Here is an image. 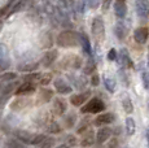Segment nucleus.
I'll return each mask as SVG.
<instances>
[{"instance_id": "nucleus-1", "label": "nucleus", "mask_w": 149, "mask_h": 148, "mask_svg": "<svg viewBox=\"0 0 149 148\" xmlns=\"http://www.w3.org/2000/svg\"><path fill=\"white\" fill-rule=\"evenodd\" d=\"M56 43L58 47L62 48H71L78 47L81 44V34L74 30H64L58 34L56 39Z\"/></svg>"}, {"instance_id": "nucleus-2", "label": "nucleus", "mask_w": 149, "mask_h": 148, "mask_svg": "<svg viewBox=\"0 0 149 148\" xmlns=\"http://www.w3.org/2000/svg\"><path fill=\"white\" fill-rule=\"evenodd\" d=\"M105 103L102 100H100L99 98H93L91 100H88L84 105H82L81 112L83 114L87 113H100L101 110H105Z\"/></svg>"}, {"instance_id": "nucleus-3", "label": "nucleus", "mask_w": 149, "mask_h": 148, "mask_svg": "<svg viewBox=\"0 0 149 148\" xmlns=\"http://www.w3.org/2000/svg\"><path fill=\"white\" fill-rule=\"evenodd\" d=\"M91 31H92L93 38H95L97 42L104 40V38H105V24H104V20H102L101 17H95V18L92 20Z\"/></svg>"}, {"instance_id": "nucleus-4", "label": "nucleus", "mask_w": 149, "mask_h": 148, "mask_svg": "<svg viewBox=\"0 0 149 148\" xmlns=\"http://www.w3.org/2000/svg\"><path fill=\"white\" fill-rule=\"evenodd\" d=\"M82 62H83L82 57H79L77 55H69L65 56V59L62 60L61 66L64 69H79L82 66Z\"/></svg>"}, {"instance_id": "nucleus-5", "label": "nucleus", "mask_w": 149, "mask_h": 148, "mask_svg": "<svg viewBox=\"0 0 149 148\" xmlns=\"http://www.w3.org/2000/svg\"><path fill=\"white\" fill-rule=\"evenodd\" d=\"M91 98V90H86L83 92L79 94H74V95L70 96V103L74 105V107H82L90 100Z\"/></svg>"}, {"instance_id": "nucleus-6", "label": "nucleus", "mask_w": 149, "mask_h": 148, "mask_svg": "<svg viewBox=\"0 0 149 148\" xmlns=\"http://www.w3.org/2000/svg\"><path fill=\"white\" fill-rule=\"evenodd\" d=\"M135 8L140 18L147 20L149 17V0H136Z\"/></svg>"}, {"instance_id": "nucleus-7", "label": "nucleus", "mask_w": 149, "mask_h": 148, "mask_svg": "<svg viewBox=\"0 0 149 148\" xmlns=\"http://www.w3.org/2000/svg\"><path fill=\"white\" fill-rule=\"evenodd\" d=\"M53 84H54V90L58 94H61V95H68V94H70L73 91V87L64 78H56L53 81Z\"/></svg>"}, {"instance_id": "nucleus-8", "label": "nucleus", "mask_w": 149, "mask_h": 148, "mask_svg": "<svg viewBox=\"0 0 149 148\" xmlns=\"http://www.w3.org/2000/svg\"><path fill=\"white\" fill-rule=\"evenodd\" d=\"M53 113L57 116H64L68 110V101L64 98H56L53 100Z\"/></svg>"}, {"instance_id": "nucleus-9", "label": "nucleus", "mask_w": 149, "mask_h": 148, "mask_svg": "<svg viewBox=\"0 0 149 148\" xmlns=\"http://www.w3.org/2000/svg\"><path fill=\"white\" fill-rule=\"evenodd\" d=\"M36 90L35 83H31V82H24L22 84H19L17 87V90L14 91V94L18 96H25V95H31L34 94Z\"/></svg>"}, {"instance_id": "nucleus-10", "label": "nucleus", "mask_w": 149, "mask_h": 148, "mask_svg": "<svg viewBox=\"0 0 149 148\" xmlns=\"http://www.w3.org/2000/svg\"><path fill=\"white\" fill-rule=\"evenodd\" d=\"M57 56H58V52H57L56 50H49V51H47V52L43 55L40 64H42L44 68L51 66V65L54 64V61L57 60Z\"/></svg>"}, {"instance_id": "nucleus-11", "label": "nucleus", "mask_w": 149, "mask_h": 148, "mask_svg": "<svg viewBox=\"0 0 149 148\" xmlns=\"http://www.w3.org/2000/svg\"><path fill=\"white\" fill-rule=\"evenodd\" d=\"M93 143H95V133H93V130L88 129L87 131H84L82 134V138H81V140H79V144H81L82 147L87 148V147H91Z\"/></svg>"}, {"instance_id": "nucleus-12", "label": "nucleus", "mask_w": 149, "mask_h": 148, "mask_svg": "<svg viewBox=\"0 0 149 148\" xmlns=\"http://www.w3.org/2000/svg\"><path fill=\"white\" fill-rule=\"evenodd\" d=\"M114 12L116 16L119 20H123L127 15V5H126V0H116L114 3Z\"/></svg>"}, {"instance_id": "nucleus-13", "label": "nucleus", "mask_w": 149, "mask_h": 148, "mask_svg": "<svg viewBox=\"0 0 149 148\" xmlns=\"http://www.w3.org/2000/svg\"><path fill=\"white\" fill-rule=\"evenodd\" d=\"M148 36H149V30L147 27H139V29L134 31V39L139 44H144L148 40Z\"/></svg>"}, {"instance_id": "nucleus-14", "label": "nucleus", "mask_w": 149, "mask_h": 148, "mask_svg": "<svg viewBox=\"0 0 149 148\" xmlns=\"http://www.w3.org/2000/svg\"><path fill=\"white\" fill-rule=\"evenodd\" d=\"M34 135H35V134L26 131V130H14V136H16V139H18L21 143L31 144V140H33Z\"/></svg>"}, {"instance_id": "nucleus-15", "label": "nucleus", "mask_w": 149, "mask_h": 148, "mask_svg": "<svg viewBox=\"0 0 149 148\" xmlns=\"http://www.w3.org/2000/svg\"><path fill=\"white\" fill-rule=\"evenodd\" d=\"M111 129L110 127H100V130L97 131V134L95 135V140L99 144H102L108 140L109 138L111 136Z\"/></svg>"}, {"instance_id": "nucleus-16", "label": "nucleus", "mask_w": 149, "mask_h": 148, "mask_svg": "<svg viewBox=\"0 0 149 148\" xmlns=\"http://www.w3.org/2000/svg\"><path fill=\"white\" fill-rule=\"evenodd\" d=\"M114 114L113 113H101L95 118V125L96 126H102V125H109L114 121Z\"/></svg>"}, {"instance_id": "nucleus-17", "label": "nucleus", "mask_w": 149, "mask_h": 148, "mask_svg": "<svg viewBox=\"0 0 149 148\" xmlns=\"http://www.w3.org/2000/svg\"><path fill=\"white\" fill-rule=\"evenodd\" d=\"M119 59H121L122 66L126 68V69H131L134 66L132 60L130 57V53H128V51L126 48H121V51H119Z\"/></svg>"}, {"instance_id": "nucleus-18", "label": "nucleus", "mask_w": 149, "mask_h": 148, "mask_svg": "<svg viewBox=\"0 0 149 148\" xmlns=\"http://www.w3.org/2000/svg\"><path fill=\"white\" fill-rule=\"evenodd\" d=\"M114 33H116L117 38L118 39H125L126 36L128 35V27L127 25L125 24V22L119 21L116 24V26H114Z\"/></svg>"}, {"instance_id": "nucleus-19", "label": "nucleus", "mask_w": 149, "mask_h": 148, "mask_svg": "<svg viewBox=\"0 0 149 148\" xmlns=\"http://www.w3.org/2000/svg\"><path fill=\"white\" fill-rule=\"evenodd\" d=\"M69 79H70V82L73 83V86L78 90H83L88 83L87 79L82 78V77H78V75H74V74H70V75H69Z\"/></svg>"}, {"instance_id": "nucleus-20", "label": "nucleus", "mask_w": 149, "mask_h": 148, "mask_svg": "<svg viewBox=\"0 0 149 148\" xmlns=\"http://www.w3.org/2000/svg\"><path fill=\"white\" fill-rule=\"evenodd\" d=\"M75 122H77V114L73 112H69L66 114H64V117H62V124H64L65 129H71V127H74Z\"/></svg>"}, {"instance_id": "nucleus-21", "label": "nucleus", "mask_w": 149, "mask_h": 148, "mask_svg": "<svg viewBox=\"0 0 149 148\" xmlns=\"http://www.w3.org/2000/svg\"><path fill=\"white\" fill-rule=\"evenodd\" d=\"M17 87H18V84L16 83V82H9V83H7L4 87H3V91H1V99H8L10 95L14 92V91L17 90Z\"/></svg>"}, {"instance_id": "nucleus-22", "label": "nucleus", "mask_w": 149, "mask_h": 148, "mask_svg": "<svg viewBox=\"0 0 149 148\" xmlns=\"http://www.w3.org/2000/svg\"><path fill=\"white\" fill-rule=\"evenodd\" d=\"M38 99L40 100V103H48L49 100H52V99H53V91L49 90V89L43 87L42 90H39Z\"/></svg>"}, {"instance_id": "nucleus-23", "label": "nucleus", "mask_w": 149, "mask_h": 148, "mask_svg": "<svg viewBox=\"0 0 149 148\" xmlns=\"http://www.w3.org/2000/svg\"><path fill=\"white\" fill-rule=\"evenodd\" d=\"M39 68V62H24V64H19L17 66L18 72H25V73H33L34 70H36Z\"/></svg>"}, {"instance_id": "nucleus-24", "label": "nucleus", "mask_w": 149, "mask_h": 148, "mask_svg": "<svg viewBox=\"0 0 149 148\" xmlns=\"http://www.w3.org/2000/svg\"><path fill=\"white\" fill-rule=\"evenodd\" d=\"M122 107H123V110H125L127 114L134 112V104L131 101V98L128 95H123L122 98Z\"/></svg>"}, {"instance_id": "nucleus-25", "label": "nucleus", "mask_w": 149, "mask_h": 148, "mask_svg": "<svg viewBox=\"0 0 149 148\" xmlns=\"http://www.w3.org/2000/svg\"><path fill=\"white\" fill-rule=\"evenodd\" d=\"M17 79V73L14 72H4L0 74V84L1 83H9Z\"/></svg>"}, {"instance_id": "nucleus-26", "label": "nucleus", "mask_w": 149, "mask_h": 148, "mask_svg": "<svg viewBox=\"0 0 149 148\" xmlns=\"http://www.w3.org/2000/svg\"><path fill=\"white\" fill-rule=\"evenodd\" d=\"M102 79H104V84L105 87H107V90L109 92L113 94L114 91H116V79L113 78V77H109V75H102Z\"/></svg>"}, {"instance_id": "nucleus-27", "label": "nucleus", "mask_w": 149, "mask_h": 148, "mask_svg": "<svg viewBox=\"0 0 149 148\" xmlns=\"http://www.w3.org/2000/svg\"><path fill=\"white\" fill-rule=\"evenodd\" d=\"M126 131H127L128 135H134L136 131V124H135V119L132 117L126 118Z\"/></svg>"}, {"instance_id": "nucleus-28", "label": "nucleus", "mask_w": 149, "mask_h": 148, "mask_svg": "<svg viewBox=\"0 0 149 148\" xmlns=\"http://www.w3.org/2000/svg\"><path fill=\"white\" fill-rule=\"evenodd\" d=\"M53 75L51 73H40V77H39L38 79V83L40 84V86H48V84L51 83V81H52Z\"/></svg>"}, {"instance_id": "nucleus-29", "label": "nucleus", "mask_w": 149, "mask_h": 148, "mask_svg": "<svg viewBox=\"0 0 149 148\" xmlns=\"http://www.w3.org/2000/svg\"><path fill=\"white\" fill-rule=\"evenodd\" d=\"M81 44L83 45V50L87 55H91L92 50H91V43H90V39L86 34H81Z\"/></svg>"}, {"instance_id": "nucleus-30", "label": "nucleus", "mask_w": 149, "mask_h": 148, "mask_svg": "<svg viewBox=\"0 0 149 148\" xmlns=\"http://www.w3.org/2000/svg\"><path fill=\"white\" fill-rule=\"evenodd\" d=\"M30 104V101L27 100V99H17V100H14L12 103V109L14 110H21L22 108L27 107V105Z\"/></svg>"}, {"instance_id": "nucleus-31", "label": "nucleus", "mask_w": 149, "mask_h": 148, "mask_svg": "<svg viewBox=\"0 0 149 148\" xmlns=\"http://www.w3.org/2000/svg\"><path fill=\"white\" fill-rule=\"evenodd\" d=\"M90 121L91 119L88 117H84L82 121H79V126H78V129H77V133L83 134L84 131H87V130L90 129Z\"/></svg>"}, {"instance_id": "nucleus-32", "label": "nucleus", "mask_w": 149, "mask_h": 148, "mask_svg": "<svg viewBox=\"0 0 149 148\" xmlns=\"http://www.w3.org/2000/svg\"><path fill=\"white\" fill-rule=\"evenodd\" d=\"M4 148H25L24 143L18 140V139H8L4 143Z\"/></svg>"}, {"instance_id": "nucleus-33", "label": "nucleus", "mask_w": 149, "mask_h": 148, "mask_svg": "<svg viewBox=\"0 0 149 148\" xmlns=\"http://www.w3.org/2000/svg\"><path fill=\"white\" fill-rule=\"evenodd\" d=\"M54 143H56V139L54 138H52V136H45L44 140L38 146V148H52L54 146Z\"/></svg>"}, {"instance_id": "nucleus-34", "label": "nucleus", "mask_w": 149, "mask_h": 148, "mask_svg": "<svg viewBox=\"0 0 149 148\" xmlns=\"http://www.w3.org/2000/svg\"><path fill=\"white\" fill-rule=\"evenodd\" d=\"M60 9H71L74 7V0H56Z\"/></svg>"}, {"instance_id": "nucleus-35", "label": "nucleus", "mask_w": 149, "mask_h": 148, "mask_svg": "<svg viewBox=\"0 0 149 148\" xmlns=\"http://www.w3.org/2000/svg\"><path fill=\"white\" fill-rule=\"evenodd\" d=\"M8 64H9V62H8L7 51H5V48L3 47L1 44H0V65H3V66H7Z\"/></svg>"}, {"instance_id": "nucleus-36", "label": "nucleus", "mask_w": 149, "mask_h": 148, "mask_svg": "<svg viewBox=\"0 0 149 148\" xmlns=\"http://www.w3.org/2000/svg\"><path fill=\"white\" fill-rule=\"evenodd\" d=\"M95 62H93V60L92 59H90L87 62H86V65H84V74H91V73H93L95 72Z\"/></svg>"}, {"instance_id": "nucleus-37", "label": "nucleus", "mask_w": 149, "mask_h": 148, "mask_svg": "<svg viewBox=\"0 0 149 148\" xmlns=\"http://www.w3.org/2000/svg\"><path fill=\"white\" fill-rule=\"evenodd\" d=\"M39 77H40V73H29L24 77V79H25V82H31V83H34V82H38Z\"/></svg>"}, {"instance_id": "nucleus-38", "label": "nucleus", "mask_w": 149, "mask_h": 148, "mask_svg": "<svg viewBox=\"0 0 149 148\" xmlns=\"http://www.w3.org/2000/svg\"><path fill=\"white\" fill-rule=\"evenodd\" d=\"M65 142H66V146H69V148L70 147H75L77 144H78V140L75 139V136H73V135H70V134H68L66 136H65Z\"/></svg>"}, {"instance_id": "nucleus-39", "label": "nucleus", "mask_w": 149, "mask_h": 148, "mask_svg": "<svg viewBox=\"0 0 149 148\" xmlns=\"http://www.w3.org/2000/svg\"><path fill=\"white\" fill-rule=\"evenodd\" d=\"M48 131H49V133H53V134H57V133L61 131V127L58 126V124H57V122L51 121L49 125H48Z\"/></svg>"}, {"instance_id": "nucleus-40", "label": "nucleus", "mask_w": 149, "mask_h": 148, "mask_svg": "<svg viewBox=\"0 0 149 148\" xmlns=\"http://www.w3.org/2000/svg\"><path fill=\"white\" fill-rule=\"evenodd\" d=\"M141 79H143V84L147 90H149V72H144L141 75Z\"/></svg>"}, {"instance_id": "nucleus-41", "label": "nucleus", "mask_w": 149, "mask_h": 148, "mask_svg": "<svg viewBox=\"0 0 149 148\" xmlns=\"http://www.w3.org/2000/svg\"><path fill=\"white\" fill-rule=\"evenodd\" d=\"M90 83L92 84L93 87H97L99 86V83H100V77L97 75V74H93V75L91 77V79H90Z\"/></svg>"}, {"instance_id": "nucleus-42", "label": "nucleus", "mask_w": 149, "mask_h": 148, "mask_svg": "<svg viewBox=\"0 0 149 148\" xmlns=\"http://www.w3.org/2000/svg\"><path fill=\"white\" fill-rule=\"evenodd\" d=\"M108 59L109 61H116L117 60V51L114 48H110V51L108 52Z\"/></svg>"}, {"instance_id": "nucleus-43", "label": "nucleus", "mask_w": 149, "mask_h": 148, "mask_svg": "<svg viewBox=\"0 0 149 148\" xmlns=\"http://www.w3.org/2000/svg\"><path fill=\"white\" fill-rule=\"evenodd\" d=\"M100 5V0H88V7L92 8V9H96Z\"/></svg>"}, {"instance_id": "nucleus-44", "label": "nucleus", "mask_w": 149, "mask_h": 148, "mask_svg": "<svg viewBox=\"0 0 149 148\" xmlns=\"http://www.w3.org/2000/svg\"><path fill=\"white\" fill-rule=\"evenodd\" d=\"M110 4H111V0H102V9L108 10L110 8Z\"/></svg>"}, {"instance_id": "nucleus-45", "label": "nucleus", "mask_w": 149, "mask_h": 148, "mask_svg": "<svg viewBox=\"0 0 149 148\" xmlns=\"http://www.w3.org/2000/svg\"><path fill=\"white\" fill-rule=\"evenodd\" d=\"M108 148H118V143H117V140H113L110 144H109Z\"/></svg>"}, {"instance_id": "nucleus-46", "label": "nucleus", "mask_w": 149, "mask_h": 148, "mask_svg": "<svg viewBox=\"0 0 149 148\" xmlns=\"http://www.w3.org/2000/svg\"><path fill=\"white\" fill-rule=\"evenodd\" d=\"M54 148H69V146H66V144H60V146H57V147H54Z\"/></svg>"}, {"instance_id": "nucleus-47", "label": "nucleus", "mask_w": 149, "mask_h": 148, "mask_svg": "<svg viewBox=\"0 0 149 148\" xmlns=\"http://www.w3.org/2000/svg\"><path fill=\"white\" fill-rule=\"evenodd\" d=\"M147 136H148V148H149V129H148V135Z\"/></svg>"}]
</instances>
